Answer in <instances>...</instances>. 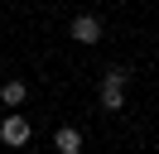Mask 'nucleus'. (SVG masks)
Here are the masks:
<instances>
[{
  "mask_svg": "<svg viewBox=\"0 0 159 154\" xmlns=\"http://www.w3.org/2000/svg\"><path fill=\"white\" fill-rule=\"evenodd\" d=\"M125 87H130L125 67H106V77H101V111H120L125 106Z\"/></svg>",
  "mask_w": 159,
  "mask_h": 154,
  "instance_id": "f257e3e1",
  "label": "nucleus"
},
{
  "mask_svg": "<svg viewBox=\"0 0 159 154\" xmlns=\"http://www.w3.org/2000/svg\"><path fill=\"white\" fill-rule=\"evenodd\" d=\"M29 135H34V130H29V120H24V116H15V111H10L5 120H0V140L10 144V149H20V144H29Z\"/></svg>",
  "mask_w": 159,
  "mask_h": 154,
  "instance_id": "f03ea898",
  "label": "nucleus"
},
{
  "mask_svg": "<svg viewBox=\"0 0 159 154\" xmlns=\"http://www.w3.org/2000/svg\"><path fill=\"white\" fill-rule=\"evenodd\" d=\"M68 34L77 38V43H101V19H97V15H77Z\"/></svg>",
  "mask_w": 159,
  "mask_h": 154,
  "instance_id": "7ed1b4c3",
  "label": "nucleus"
},
{
  "mask_svg": "<svg viewBox=\"0 0 159 154\" xmlns=\"http://www.w3.org/2000/svg\"><path fill=\"white\" fill-rule=\"evenodd\" d=\"M53 149L58 154H82V130L77 125H63V130L53 135Z\"/></svg>",
  "mask_w": 159,
  "mask_h": 154,
  "instance_id": "20e7f679",
  "label": "nucleus"
},
{
  "mask_svg": "<svg viewBox=\"0 0 159 154\" xmlns=\"http://www.w3.org/2000/svg\"><path fill=\"white\" fill-rule=\"evenodd\" d=\"M24 96H29V87H24V82H0V101L10 106V111H15V106H24Z\"/></svg>",
  "mask_w": 159,
  "mask_h": 154,
  "instance_id": "39448f33",
  "label": "nucleus"
},
{
  "mask_svg": "<svg viewBox=\"0 0 159 154\" xmlns=\"http://www.w3.org/2000/svg\"><path fill=\"white\" fill-rule=\"evenodd\" d=\"M97 5H106V0H97Z\"/></svg>",
  "mask_w": 159,
  "mask_h": 154,
  "instance_id": "423d86ee",
  "label": "nucleus"
}]
</instances>
